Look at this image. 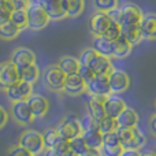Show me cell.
Wrapping results in <instances>:
<instances>
[{"label":"cell","instance_id":"6da1fadb","mask_svg":"<svg viewBox=\"0 0 156 156\" xmlns=\"http://www.w3.org/2000/svg\"><path fill=\"white\" fill-rule=\"evenodd\" d=\"M116 134L123 149H141L147 143L145 134L138 129V126L118 127Z\"/></svg>","mask_w":156,"mask_h":156},{"label":"cell","instance_id":"7a4b0ae2","mask_svg":"<svg viewBox=\"0 0 156 156\" xmlns=\"http://www.w3.org/2000/svg\"><path fill=\"white\" fill-rule=\"evenodd\" d=\"M18 145H21L22 148L32 152L34 156L43 154V151L45 149L43 133L33 129H27L21 133V136L18 138Z\"/></svg>","mask_w":156,"mask_h":156},{"label":"cell","instance_id":"3957f363","mask_svg":"<svg viewBox=\"0 0 156 156\" xmlns=\"http://www.w3.org/2000/svg\"><path fill=\"white\" fill-rule=\"evenodd\" d=\"M27 14V29L30 30H43L44 27L48 26L49 23V16L47 11L40 5L38 3L30 2L29 7L26 8Z\"/></svg>","mask_w":156,"mask_h":156},{"label":"cell","instance_id":"277c9868","mask_svg":"<svg viewBox=\"0 0 156 156\" xmlns=\"http://www.w3.org/2000/svg\"><path fill=\"white\" fill-rule=\"evenodd\" d=\"M41 80L47 89L52 92H63L66 73L58 65H51L45 67V70L43 71Z\"/></svg>","mask_w":156,"mask_h":156},{"label":"cell","instance_id":"5b68a950","mask_svg":"<svg viewBox=\"0 0 156 156\" xmlns=\"http://www.w3.org/2000/svg\"><path fill=\"white\" fill-rule=\"evenodd\" d=\"M108 85L110 92L114 94H121L127 90L130 85V77L125 70L121 69H112L108 74Z\"/></svg>","mask_w":156,"mask_h":156},{"label":"cell","instance_id":"8992f818","mask_svg":"<svg viewBox=\"0 0 156 156\" xmlns=\"http://www.w3.org/2000/svg\"><path fill=\"white\" fill-rule=\"evenodd\" d=\"M4 93H5V97L8 99V101H11V103L21 101V100H27L30 94L33 93V85L25 82V81L18 80L16 82H14L12 85L8 86L4 90Z\"/></svg>","mask_w":156,"mask_h":156},{"label":"cell","instance_id":"52a82bcc","mask_svg":"<svg viewBox=\"0 0 156 156\" xmlns=\"http://www.w3.org/2000/svg\"><path fill=\"white\" fill-rule=\"evenodd\" d=\"M119 10V25H133L140 23L144 12L141 8L134 3H123L122 5H118Z\"/></svg>","mask_w":156,"mask_h":156},{"label":"cell","instance_id":"ba28073f","mask_svg":"<svg viewBox=\"0 0 156 156\" xmlns=\"http://www.w3.org/2000/svg\"><path fill=\"white\" fill-rule=\"evenodd\" d=\"M56 129H58V132L60 133V136H62L63 138H66V140H71V138L82 134L80 119L76 118V116H73V115L65 116V118L59 122Z\"/></svg>","mask_w":156,"mask_h":156},{"label":"cell","instance_id":"9c48e42d","mask_svg":"<svg viewBox=\"0 0 156 156\" xmlns=\"http://www.w3.org/2000/svg\"><path fill=\"white\" fill-rule=\"evenodd\" d=\"M11 115H12L14 121L21 126H27L33 122L34 116L32 114L27 100H21V101H15L11 105Z\"/></svg>","mask_w":156,"mask_h":156},{"label":"cell","instance_id":"30bf717a","mask_svg":"<svg viewBox=\"0 0 156 156\" xmlns=\"http://www.w3.org/2000/svg\"><path fill=\"white\" fill-rule=\"evenodd\" d=\"M10 62L14 66H16V69H23L27 66L36 63V54L32 49L26 48V47H18L12 51L10 56Z\"/></svg>","mask_w":156,"mask_h":156},{"label":"cell","instance_id":"8fae6325","mask_svg":"<svg viewBox=\"0 0 156 156\" xmlns=\"http://www.w3.org/2000/svg\"><path fill=\"white\" fill-rule=\"evenodd\" d=\"M110 16L107 15V12H103V11H96L90 15L89 19V32L92 33V36H104L105 30L108 29L111 23Z\"/></svg>","mask_w":156,"mask_h":156},{"label":"cell","instance_id":"7c38bea8","mask_svg":"<svg viewBox=\"0 0 156 156\" xmlns=\"http://www.w3.org/2000/svg\"><path fill=\"white\" fill-rule=\"evenodd\" d=\"M86 93L92 94V96H108V94H111L110 85H108V76L96 74L86 83Z\"/></svg>","mask_w":156,"mask_h":156},{"label":"cell","instance_id":"4fadbf2b","mask_svg":"<svg viewBox=\"0 0 156 156\" xmlns=\"http://www.w3.org/2000/svg\"><path fill=\"white\" fill-rule=\"evenodd\" d=\"M19 80L18 69L10 60L0 63V90L4 92L10 85Z\"/></svg>","mask_w":156,"mask_h":156},{"label":"cell","instance_id":"5bb4252c","mask_svg":"<svg viewBox=\"0 0 156 156\" xmlns=\"http://www.w3.org/2000/svg\"><path fill=\"white\" fill-rule=\"evenodd\" d=\"M63 92L69 96H80L86 92V82L78 73L69 74V76H66Z\"/></svg>","mask_w":156,"mask_h":156},{"label":"cell","instance_id":"9a60e30c","mask_svg":"<svg viewBox=\"0 0 156 156\" xmlns=\"http://www.w3.org/2000/svg\"><path fill=\"white\" fill-rule=\"evenodd\" d=\"M27 104H29L34 118H43L44 115H47V112H48V110H49L48 99L38 93L30 94L29 99H27Z\"/></svg>","mask_w":156,"mask_h":156},{"label":"cell","instance_id":"2e32d148","mask_svg":"<svg viewBox=\"0 0 156 156\" xmlns=\"http://www.w3.org/2000/svg\"><path fill=\"white\" fill-rule=\"evenodd\" d=\"M30 2L38 3L40 5H43V8L47 11L51 21H59V19L66 18L62 0H30Z\"/></svg>","mask_w":156,"mask_h":156},{"label":"cell","instance_id":"e0dca14e","mask_svg":"<svg viewBox=\"0 0 156 156\" xmlns=\"http://www.w3.org/2000/svg\"><path fill=\"white\" fill-rule=\"evenodd\" d=\"M126 101L122 99L119 94H108L105 97V101H104V111H105V115L111 116V118L115 119L122 111L126 108Z\"/></svg>","mask_w":156,"mask_h":156},{"label":"cell","instance_id":"ac0fdd59","mask_svg":"<svg viewBox=\"0 0 156 156\" xmlns=\"http://www.w3.org/2000/svg\"><path fill=\"white\" fill-rule=\"evenodd\" d=\"M105 97L107 96H92V94H89V99L86 101V114H89L97 122L105 116V111H104Z\"/></svg>","mask_w":156,"mask_h":156},{"label":"cell","instance_id":"d6986e66","mask_svg":"<svg viewBox=\"0 0 156 156\" xmlns=\"http://www.w3.org/2000/svg\"><path fill=\"white\" fill-rule=\"evenodd\" d=\"M138 25L144 40H156V14H144Z\"/></svg>","mask_w":156,"mask_h":156},{"label":"cell","instance_id":"ffe728a7","mask_svg":"<svg viewBox=\"0 0 156 156\" xmlns=\"http://www.w3.org/2000/svg\"><path fill=\"white\" fill-rule=\"evenodd\" d=\"M133 45L123 38L122 36H119L118 38L112 41V51H111V58H115V59H125L130 55L132 52Z\"/></svg>","mask_w":156,"mask_h":156},{"label":"cell","instance_id":"44dd1931","mask_svg":"<svg viewBox=\"0 0 156 156\" xmlns=\"http://www.w3.org/2000/svg\"><path fill=\"white\" fill-rule=\"evenodd\" d=\"M121 36L123 38H126L132 45H137L143 38V33H141L140 25L138 23H133V25H122L121 26Z\"/></svg>","mask_w":156,"mask_h":156},{"label":"cell","instance_id":"7402d4cb","mask_svg":"<svg viewBox=\"0 0 156 156\" xmlns=\"http://www.w3.org/2000/svg\"><path fill=\"white\" fill-rule=\"evenodd\" d=\"M115 121H116L118 127H134L138 125L140 118H138L137 111L130 108V107H126L118 116H116Z\"/></svg>","mask_w":156,"mask_h":156},{"label":"cell","instance_id":"603a6c76","mask_svg":"<svg viewBox=\"0 0 156 156\" xmlns=\"http://www.w3.org/2000/svg\"><path fill=\"white\" fill-rule=\"evenodd\" d=\"M89 67L93 70L94 74H105V76H108L111 73V70L114 69V66L112 62H111V58L97 54L90 62Z\"/></svg>","mask_w":156,"mask_h":156},{"label":"cell","instance_id":"cb8c5ba5","mask_svg":"<svg viewBox=\"0 0 156 156\" xmlns=\"http://www.w3.org/2000/svg\"><path fill=\"white\" fill-rule=\"evenodd\" d=\"M66 18H77L85 10V0H62Z\"/></svg>","mask_w":156,"mask_h":156},{"label":"cell","instance_id":"d4e9b609","mask_svg":"<svg viewBox=\"0 0 156 156\" xmlns=\"http://www.w3.org/2000/svg\"><path fill=\"white\" fill-rule=\"evenodd\" d=\"M81 136H82L88 149H100V147L103 145V134L97 127L88 130V132H83Z\"/></svg>","mask_w":156,"mask_h":156},{"label":"cell","instance_id":"484cf974","mask_svg":"<svg viewBox=\"0 0 156 156\" xmlns=\"http://www.w3.org/2000/svg\"><path fill=\"white\" fill-rule=\"evenodd\" d=\"M18 74H19V80L21 81H25V82H27V83L34 85L41 76V71H40V69H38V66L36 65V63H33V65L27 66V67L19 69Z\"/></svg>","mask_w":156,"mask_h":156},{"label":"cell","instance_id":"4316f807","mask_svg":"<svg viewBox=\"0 0 156 156\" xmlns=\"http://www.w3.org/2000/svg\"><path fill=\"white\" fill-rule=\"evenodd\" d=\"M92 48L97 52L99 55L111 58V51H112V41L105 38L104 36H94Z\"/></svg>","mask_w":156,"mask_h":156},{"label":"cell","instance_id":"83f0119b","mask_svg":"<svg viewBox=\"0 0 156 156\" xmlns=\"http://www.w3.org/2000/svg\"><path fill=\"white\" fill-rule=\"evenodd\" d=\"M58 66L62 69L66 73V76L69 74H76L80 70V62H78V58L74 56H62L58 62Z\"/></svg>","mask_w":156,"mask_h":156},{"label":"cell","instance_id":"f1b7e54d","mask_svg":"<svg viewBox=\"0 0 156 156\" xmlns=\"http://www.w3.org/2000/svg\"><path fill=\"white\" fill-rule=\"evenodd\" d=\"M21 33V29L12 23L11 21L0 25V38L2 40H14Z\"/></svg>","mask_w":156,"mask_h":156},{"label":"cell","instance_id":"f546056e","mask_svg":"<svg viewBox=\"0 0 156 156\" xmlns=\"http://www.w3.org/2000/svg\"><path fill=\"white\" fill-rule=\"evenodd\" d=\"M44 137V144H45V148H55L58 144L62 141V136L58 132L56 127H51V129H47L43 133Z\"/></svg>","mask_w":156,"mask_h":156},{"label":"cell","instance_id":"4dcf8cb0","mask_svg":"<svg viewBox=\"0 0 156 156\" xmlns=\"http://www.w3.org/2000/svg\"><path fill=\"white\" fill-rule=\"evenodd\" d=\"M97 129L100 130L101 134H104V133L115 132V130L118 129V125H116V121L114 118L105 115L104 118H101L99 122H97Z\"/></svg>","mask_w":156,"mask_h":156},{"label":"cell","instance_id":"1f68e13d","mask_svg":"<svg viewBox=\"0 0 156 156\" xmlns=\"http://www.w3.org/2000/svg\"><path fill=\"white\" fill-rule=\"evenodd\" d=\"M10 21L12 22L15 26H18L19 29H26L27 27V14L26 10H14L11 14Z\"/></svg>","mask_w":156,"mask_h":156},{"label":"cell","instance_id":"d6a6232c","mask_svg":"<svg viewBox=\"0 0 156 156\" xmlns=\"http://www.w3.org/2000/svg\"><path fill=\"white\" fill-rule=\"evenodd\" d=\"M70 151L74 152V154H77V155H80V156L88 151V147H86L82 136H77V137L71 138L70 140Z\"/></svg>","mask_w":156,"mask_h":156},{"label":"cell","instance_id":"836d02e7","mask_svg":"<svg viewBox=\"0 0 156 156\" xmlns=\"http://www.w3.org/2000/svg\"><path fill=\"white\" fill-rule=\"evenodd\" d=\"M12 11H14V7L11 4V2L0 0V25L10 21Z\"/></svg>","mask_w":156,"mask_h":156},{"label":"cell","instance_id":"e575fe53","mask_svg":"<svg viewBox=\"0 0 156 156\" xmlns=\"http://www.w3.org/2000/svg\"><path fill=\"white\" fill-rule=\"evenodd\" d=\"M93 5L96 8V11L108 12L110 10L118 7L119 3H118V0H93Z\"/></svg>","mask_w":156,"mask_h":156},{"label":"cell","instance_id":"d590c367","mask_svg":"<svg viewBox=\"0 0 156 156\" xmlns=\"http://www.w3.org/2000/svg\"><path fill=\"white\" fill-rule=\"evenodd\" d=\"M97 55V52L94 51L93 48H85L82 52H81V55L78 56V62H80V66H89L90 65V62L93 60V58Z\"/></svg>","mask_w":156,"mask_h":156},{"label":"cell","instance_id":"8d00e7d4","mask_svg":"<svg viewBox=\"0 0 156 156\" xmlns=\"http://www.w3.org/2000/svg\"><path fill=\"white\" fill-rule=\"evenodd\" d=\"M99 151L101 156H121L123 148L121 144H118V145H101Z\"/></svg>","mask_w":156,"mask_h":156},{"label":"cell","instance_id":"74e56055","mask_svg":"<svg viewBox=\"0 0 156 156\" xmlns=\"http://www.w3.org/2000/svg\"><path fill=\"white\" fill-rule=\"evenodd\" d=\"M80 125H81V130H82V133H83V132H88V130L96 129L97 127V121L92 118L89 114H85V115L80 119Z\"/></svg>","mask_w":156,"mask_h":156},{"label":"cell","instance_id":"f35d334b","mask_svg":"<svg viewBox=\"0 0 156 156\" xmlns=\"http://www.w3.org/2000/svg\"><path fill=\"white\" fill-rule=\"evenodd\" d=\"M119 36H121V25L115 23V22H111L108 29L105 30V33H104V37L114 41L115 38H118Z\"/></svg>","mask_w":156,"mask_h":156},{"label":"cell","instance_id":"ab89813d","mask_svg":"<svg viewBox=\"0 0 156 156\" xmlns=\"http://www.w3.org/2000/svg\"><path fill=\"white\" fill-rule=\"evenodd\" d=\"M118 144H121V143H119L116 130L103 134V145H118Z\"/></svg>","mask_w":156,"mask_h":156},{"label":"cell","instance_id":"60d3db41","mask_svg":"<svg viewBox=\"0 0 156 156\" xmlns=\"http://www.w3.org/2000/svg\"><path fill=\"white\" fill-rule=\"evenodd\" d=\"M7 156H34L32 154V152H29L27 149H25V148H22L21 145H14V147H11L10 149H8V152H7Z\"/></svg>","mask_w":156,"mask_h":156},{"label":"cell","instance_id":"b9f144b4","mask_svg":"<svg viewBox=\"0 0 156 156\" xmlns=\"http://www.w3.org/2000/svg\"><path fill=\"white\" fill-rule=\"evenodd\" d=\"M78 74H80L81 77H82V80L85 81L86 83L89 82V81L92 80L96 74L93 73V70H92L89 66H80V70H78Z\"/></svg>","mask_w":156,"mask_h":156},{"label":"cell","instance_id":"7bdbcfd3","mask_svg":"<svg viewBox=\"0 0 156 156\" xmlns=\"http://www.w3.org/2000/svg\"><path fill=\"white\" fill-rule=\"evenodd\" d=\"M55 151L58 152L59 155H66L69 151H70V140H66V138H62V141H60L59 144H58L56 147H55Z\"/></svg>","mask_w":156,"mask_h":156},{"label":"cell","instance_id":"ee69618b","mask_svg":"<svg viewBox=\"0 0 156 156\" xmlns=\"http://www.w3.org/2000/svg\"><path fill=\"white\" fill-rule=\"evenodd\" d=\"M14 10H26L30 4V0H11Z\"/></svg>","mask_w":156,"mask_h":156},{"label":"cell","instance_id":"f6af8a7d","mask_svg":"<svg viewBox=\"0 0 156 156\" xmlns=\"http://www.w3.org/2000/svg\"><path fill=\"white\" fill-rule=\"evenodd\" d=\"M7 122H8V112L0 105V129H3Z\"/></svg>","mask_w":156,"mask_h":156},{"label":"cell","instance_id":"bcb514c9","mask_svg":"<svg viewBox=\"0 0 156 156\" xmlns=\"http://www.w3.org/2000/svg\"><path fill=\"white\" fill-rule=\"evenodd\" d=\"M148 126H149V132L152 133V136L156 137V114L151 115V118H149V122H148Z\"/></svg>","mask_w":156,"mask_h":156},{"label":"cell","instance_id":"7dc6e473","mask_svg":"<svg viewBox=\"0 0 156 156\" xmlns=\"http://www.w3.org/2000/svg\"><path fill=\"white\" fill-rule=\"evenodd\" d=\"M121 156H141L140 149H123Z\"/></svg>","mask_w":156,"mask_h":156},{"label":"cell","instance_id":"c3c4849f","mask_svg":"<svg viewBox=\"0 0 156 156\" xmlns=\"http://www.w3.org/2000/svg\"><path fill=\"white\" fill-rule=\"evenodd\" d=\"M43 156H62V155L58 154L54 148H45L43 151Z\"/></svg>","mask_w":156,"mask_h":156},{"label":"cell","instance_id":"681fc988","mask_svg":"<svg viewBox=\"0 0 156 156\" xmlns=\"http://www.w3.org/2000/svg\"><path fill=\"white\" fill-rule=\"evenodd\" d=\"M81 156H101L99 149H88L85 154H82Z\"/></svg>","mask_w":156,"mask_h":156},{"label":"cell","instance_id":"f907efd6","mask_svg":"<svg viewBox=\"0 0 156 156\" xmlns=\"http://www.w3.org/2000/svg\"><path fill=\"white\" fill-rule=\"evenodd\" d=\"M141 156H156L155 151H147V152H141Z\"/></svg>","mask_w":156,"mask_h":156},{"label":"cell","instance_id":"816d5d0a","mask_svg":"<svg viewBox=\"0 0 156 156\" xmlns=\"http://www.w3.org/2000/svg\"><path fill=\"white\" fill-rule=\"evenodd\" d=\"M63 156H80V155H77V154H74V152H71V151H69L66 155H63Z\"/></svg>","mask_w":156,"mask_h":156},{"label":"cell","instance_id":"f5cc1de1","mask_svg":"<svg viewBox=\"0 0 156 156\" xmlns=\"http://www.w3.org/2000/svg\"><path fill=\"white\" fill-rule=\"evenodd\" d=\"M155 108H156V100H155Z\"/></svg>","mask_w":156,"mask_h":156},{"label":"cell","instance_id":"db71d44e","mask_svg":"<svg viewBox=\"0 0 156 156\" xmlns=\"http://www.w3.org/2000/svg\"><path fill=\"white\" fill-rule=\"evenodd\" d=\"M7 2H11V0H7Z\"/></svg>","mask_w":156,"mask_h":156},{"label":"cell","instance_id":"11a10c76","mask_svg":"<svg viewBox=\"0 0 156 156\" xmlns=\"http://www.w3.org/2000/svg\"><path fill=\"white\" fill-rule=\"evenodd\" d=\"M155 154H156V151H155Z\"/></svg>","mask_w":156,"mask_h":156}]
</instances>
